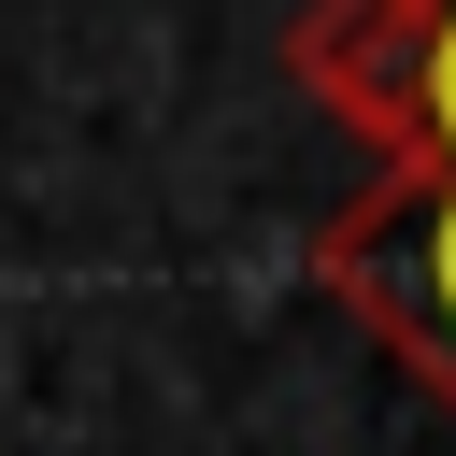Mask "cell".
Returning <instances> with one entry per match:
<instances>
[{"mask_svg": "<svg viewBox=\"0 0 456 456\" xmlns=\"http://www.w3.org/2000/svg\"><path fill=\"white\" fill-rule=\"evenodd\" d=\"M314 285L456 413V171H370L314 228Z\"/></svg>", "mask_w": 456, "mask_h": 456, "instance_id": "1", "label": "cell"}, {"mask_svg": "<svg viewBox=\"0 0 456 456\" xmlns=\"http://www.w3.org/2000/svg\"><path fill=\"white\" fill-rule=\"evenodd\" d=\"M285 71L385 171H456V0H299Z\"/></svg>", "mask_w": 456, "mask_h": 456, "instance_id": "2", "label": "cell"}]
</instances>
